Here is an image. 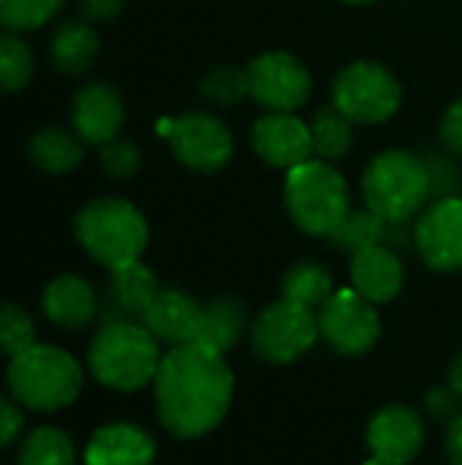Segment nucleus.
<instances>
[{
	"label": "nucleus",
	"mask_w": 462,
	"mask_h": 465,
	"mask_svg": "<svg viewBox=\"0 0 462 465\" xmlns=\"http://www.w3.org/2000/svg\"><path fill=\"white\" fill-rule=\"evenodd\" d=\"M65 0H0V25L11 33H27L49 25Z\"/></svg>",
	"instance_id": "cd10ccee"
},
{
	"label": "nucleus",
	"mask_w": 462,
	"mask_h": 465,
	"mask_svg": "<svg viewBox=\"0 0 462 465\" xmlns=\"http://www.w3.org/2000/svg\"><path fill=\"white\" fill-rule=\"evenodd\" d=\"M95 308H98V302H95L93 286L76 275L54 278L44 292V313L49 316V322H54L65 330L84 327L95 316Z\"/></svg>",
	"instance_id": "412c9836"
},
{
	"label": "nucleus",
	"mask_w": 462,
	"mask_h": 465,
	"mask_svg": "<svg viewBox=\"0 0 462 465\" xmlns=\"http://www.w3.org/2000/svg\"><path fill=\"white\" fill-rule=\"evenodd\" d=\"M155 294H158V281H155L152 270L144 267L142 262L112 270L109 300L117 308V313L142 319V313L147 311V305L152 302Z\"/></svg>",
	"instance_id": "b1692460"
},
{
	"label": "nucleus",
	"mask_w": 462,
	"mask_h": 465,
	"mask_svg": "<svg viewBox=\"0 0 462 465\" xmlns=\"http://www.w3.org/2000/svg\"><path fill=\"white\" fill-rule=\"evenodd\" d=\"M455 406H457V398L452 395V390H438L428 398V409L436 414V417H447V414H455Z\"/></svg>",
	"instance_id": "4c0bfd02"
},
{
	"label": "nucleus",
	"mask_w": 462,
	"mask_h": 465,
	"mask_svg": "<svg viewBox=\"0 0 462 465\" xmlns=\"http://www.w3.org/2000/svg\"><path fill=\"white\" fill-rule=\"evenodd\" d=\"M400 101L403 87L398 76L373 60L349 63L332 82V106H338L351 123H387L400 109Z\"/></svg>",
	"instance_id": "0eeeda50"
},
{
	"label": "nucleus",
	"mask_w": 462,
	"mask_h": 465,
	"mask_svg": "<svg viewBox=\"0 0 462 465\" xmlns=\"http://www.w3.org/2000/svg\"><path fill=\"white\" fill-rule=\"evenodd\" d=\"M425 166H428V177H430V199H449L457 196L460 191V169L455 163V155L444 147V150H425L422 155Z\"/></svg>",
	"instance_id": "2f4dec72"
},
{
	"label": "nucleus",
	"mask_w": 462,
	"mask_h": 465,
	"mask_svg": "<svg viewBox=\"0 0 462 465\" xmlns=\"http://www.w3.org/2000/svg\"><path fill=\"white\" fill-rule=\"evenodd\" d=\"M449 390H452V395L457 398V403H462V354L452 362V371H449Z\"/></svg>",
	"instance_id": "58836bf2"
},
{
	"label": "nucleus",
	"mask_w": 462,
	"mask_h": 465,
	"mask_svg": "<svg viewBox=\"0 0 462 465\" xmlns=\"http://www.w3.org/2000/svg\"><path fill=\"white\" fill-rule=\"evenodd\" d=\"M447 455L452 465H462V414H455L447 428Z\"/></svg>",
	"instance_id": "e433bc0d"
},
{
	"label": "nucleus",
	"mask_w": 462,
	"mask_h": 465,
	"mask_svg": "<svg viewBox=\"0 0 462 465\" xmlns=\"http://www.w3.org/2000/svg\"><path fill=\"white\" fill-rule=\"evenodd\" d=\"M202 305H196L188 294L177 289H158L147 311L142 313V327L158 341L174 346H185L196 341Z\"/></svg>",
	"instance_id": "dca6fc26"
},
{
	"label": "nucleus",
	"mask_w": 462,
	"mask_h": 465,
	"mask_svg": "<svg viewBox=\"0 0 462 465\" xmlns=\"http://www.w3.org/2000/svg\"><path fill=\"white\" fill-rule=\"evenodd\" d=\"M414 240L428 267L438 272L462 270V199H436L417 221Z\"/></svg>",
	"instance_id": "f8f14e48"
},
{
	"label": "nucleus",
	"mask_w": 462,
	"mask_h": 465,
	"mask_svg": "<svg viewBox=\"0 0 462 465\" xmlns=\"http://www.w3.org/2000/svg\"><path fill=\"white\" fill-rule=\"evenodd\" d=\"M365 207L376 215L406 223L430 202V177L422 155L411 150H387L376 155L362 174Z\"/></svg>",
	"instance_id": "20e7f679"
},
{
	"label": "nucleus",
	"mask_w": 462,
	"mask_h": 465,
	"mask_svg": "<svg viewBox=\"0 0 462 465\" xmlns=\"http://www.w3.org/2000/svg\"><path fill=\"white\" fill-rule=\"evenodd\" d=\"M123 8H125V0H79L82 19H87L90 25L112 22L120 16Z\"/></svg>",
	"instance_id": "f704fd0d"
},
{
	"label": "nucleus",
	"mask_w": 462,
	"mask_h": 465,
	"mask_svg": "<svg viewBox=\"0 0 462 465\" xmlns=\"http://www.w3.org/2000/svg\"><path fill=\"white\" fill-rule=\"evenodd\" d=\"M76 463V452L74 444L65 433L54 430V428H41L35 430L19 455V465H74Z\"/></svg>",
	"instance_id": "c85d7f7f"
},
{
	"label": "nucleus",
	"mask_w": 462,
	"mask_h": 465,
	"mask_svg": "<svg viewBox=\"0 0 462 465\" xmlns=\"http://www.w3.org/2000/svg\"><path fill=\"white\" fill-rule=\"evenodd\" d=\"M368 465H387V463H381V460H376V458H373V460H370Z\"/></svg>",
	"instance_id": "a19ab883"
},
{
	"label": "nucleus",
	"mask_w": 462,
	"mask_h": 465,
	"mask_svg": "<svg viewBox=\"0 0 462 465\" xmlns=\"http://www.w3.org/2000/svg\"><path fill=\"white\" fill-rule=\"evenodd\" d=\"M125 123V104L114 84L109 82H90L79 87L74 95L71 125L84 144L103 147L106 142L117 139Z\"/></svg>",
	"instance_id": "4468645a"
},
{
	"label": "nucleus",
	"mask_w": 462,
	"mask_h": 465,
	"mask_svg": "<svg viewBox=\"0 0 462 465\" xmlns=\"http://www.w3.org/2000/svg\"><path fill=\"white\" fill-rule=\"evenodd\" d=\"M35 346V327L30 316L16 305L0 308V351L19 357Z\"/></svg>",
	"instance_id": "7c9ffc66"
},
{
	"label": "nucleus",
	"mask_w": 462,
	"mask_h": 465,
	"mask_svg": "<svg viewBox=\"0 0 462 465\" xmlns=\"http://www.w3.org/2000/svg\"><path fill=\"white\" fill-rule=\"evenodd\" d=\"M310 136H313V155L329 163L346 158V153L354 144L351 120L338 106H324L313 114Z\"/></svg>",
	"instance_id": "393cba45"
},
{
	"label": "nucleus",
	"mask_w": 462,
	"mask_h": 465,
	"mask_svg": "<svg viewBox=\"0 0 462 465\" xmlns=\"http://www.w3.org/2000/svg\"><path fill=\"white\" fill-rule=\"evenodd\" d=\"M408 237H411L408 221L406 223H392V221H387V218H381V215H376L373 210L365 207V210H351L329 240L340 251L359 253V251L373 248V245L406 248Z\"/></svg>",
	"instance_id": "6ab92c4d"
},
{
	"label": "nucleus",
	"mask_w": 462,
	"mask_h": 465,
	"mask_svg": "<svg viewBox=\"0 0 462 465\" xmlns=\"http://www.w3.org/2000/svg\"><path fill=\"white\" fill-rule=\"evenodd\" d=\"M90 368L95 379L112 390H142L161 368L158 341L142 324L112 322L90 346Z\"/></svg>",
	"instance_id": "39448f33"
},
{
	"label": "nucleus",
	"mask_w": 462,
	"mask_h": 465,
	"mask_svg": "<svg viewBox=\"0 0 462 465\" xmlns=\"http://www.w3.org/2000/svg\"><path fill=\"white\" fill-rule=\"evenodd\" d=\"M425 444V428L419 417L406 406L381 409L368 428V447L376 460L387 465L411 463Z\"/></svg>",
	"instance_id": "2eb2a0df"
},
{
	"label": "nucleus",
	"mask_w": 462,
	"mask_h": 465,
	"mask_svg": "<svg viewBox=\"0 0 462 465\" xmlns=\"http://www.w3.org/2000/svg\"><path fill=\"white\" fill-rule=\"evenodd\" d=\"M351 281H354V289L373 305L395 300L403 289V264L395 248L373 245V248L354 253Z\"/></svg>",
	"instance_id": "f3484780"
},
{
	"label": "nucleus",
	"mask_w": 462,
	"mask_h": 465,
	"mask_svg": "<svg viewBox=\"0 0 462 465\" xmlns=\"http://www.w3.org/2000/svg\"><path fill=\"white\" fill-rule=\"evenodd\" d=\"M158 128L161 136L169 142L174 158L199 174L221 172L234 155L231 131L212 114L188 112L172 120H161Z\"/></svg>",
	"instance_id": "6e6552de"
},
{
	"label": "nucleus",
	"mask_w": 462,
	"mask_h": 465,
	"mask_svg": "<svg viewBox=\"0 0 462 465\" xmlns=\"http://www.w3.org/2000/svg\"><path fill=\"white\" fill-rule=\"evenodd\" d=\"M245 71L251 98L267 112H297L310 98V71L291 52H264Z\"/></svg>",
	"instance_id": "9d476101"
},
{
	"label": "nucleus",
	"mask_w": 462,
	"mask_h": 465,
	"mask_svg": "<svg viewBox=\"0 0 462 465\" xmlns=\"http://www.w3.org/2000/svg\"><path fill=\"white\" fill-rule=\"evenodd\" d=\"M441 142L444 147L455 155L462 158V98H457L441 120Z\"/></svg>",
	"instance_id": "72a5a7b5"
},
{
	"label": "nucleus",
	"mask_w": 462,
	"mask_h": 465,
	"mask_svg": "<svg viewBox=\"0 0 462 465\" xmlns=\"http://www.w3.org/2000/svg\"><path fill=\"white\" fill-rule=\"evenodd\" d=\"M152 458V439L133 425H106L90 439L84 450L87 465H150Z\"/></svg>",
	"instance_id": "a211bd4d"
},
{
	"label": "nucleus",
	"mask_w": 462,
	"mask_h": 465,
	"mask_svg": "<svg viewBox=\"0 0 462 465\" xmlns=\"http://www.w3.org/2000/svg\"><path fill=\"white\" fill-rule=\"evenodd\" d=\"M27 155L44 174H68L84 161V142L76 131L49 125L30 136Z\"/></svg>",
	"instance_id": "4be33fe9"
},
{
	"label": "nucleus",
	"mask_w": 462,
	"mask_h": 465,
	"mask_svg": "<svg viewBox=\"0 0 462 465\" xmlns=\"http://www.w3.org/2000/svg\"><path fill=\"white\" fill-rule=\"evenodd\" d=\"M8 384L19 403L35 411H54L74 403L82 390V371L68 351L33 346L11 360Z\"/></svg>",
	"instance_id": "423d86ee"
},
{
	"label": "nucleus",
	"mask_w": 462,
	"mask_h": 465,
	"mask_svg": "<svg viewBox=\"0 0 462 465\" xmlns=\"http://www.w3.org/2000/svg\"><path fill=\"white\" fill-rule=\"evenodd\" d=\"M35 57L19 33H0V93H19L30 84Z\"/></svg>",
	"instance_id": "bb28decb"
},
{
	"label": "nucleus",
	"mask_w": 462,
	"mask_h": 465,
	"mask_svg": "<svg viewBox=\"0 0 462 465\" xmlns=\"http://www.w3.org/2000/svg\"><path fill=\"white\" fill-rule=\"evenodd\" d=\"M253 153L275 169H294L313 158L310 125L294 112H267L251 131Z\"/></svg>",
	"instance_id": "ddd939ff"
},
{
	"label": "nucleus",
	"mask_w": 462,
	"mask_h": 465,
	"mask_svg": "<svg viewBox=\"0 0 462 465\" xmlns=\"http://www.w3.org/2000/svg\"><path fill=\"white\" fill-rule=\"evenodd\" d=\"M319 330L343 354H365L381 338L378 313L357 289H340L321 305Z\"/></svg>",
	"instance_id": "9b49d317"
},
{
	"label": "nucleus",
	"mask_w": 462,
	"mask_h": 465,
	"mask_svg": "<svg viewBox=\"0 0 462 465\" xmlns=\"http://www.w3.org/2000/svg\"><path fill=\"white\" fill-rule=\"evenodd\" d=\"M101 166L112 180L125 183L142 169V153L131 139L117 136V139H112V142H106L101 147Z\"/></svg>",
	"instance_id": "473e14b6"
},
{
	"label": "nucleus",
	"mask_w": 462,
	"mask_h": 465,
	"mask_svg": "<svg viewBox=\"0 0 462 465\" xmlns=\"http://www.w3.org/2000/svg\"><path fill=\"white\" fill-rule=\"evenodd\" d=\"M242 330H245V305L234 297H221L202 308L193 343L226 354L240 341Z\"/></svg>",
	"instance_id": "5701e85b"
},
{
	"label": "nucleus",
	"mask_w": 462,
	"mask_h": 465,
	"mask_svg": "<svg viewBox=\"0 0 462 465\" xmlns=\"http://www.w3.org/2000/svg\"><path fill=\"white\" fill-rule=\"evenodd\" d=\"M101 52V38L87 19H65L49 38V60L65 76H79L93 68Z\"/></svg>",
	"instance_id": "aec40b11"
},
{
	"label": "nucleus",
	"mask_w": 462,
	"mask_h": 465,
	"mask_svg": "<svg viewBox=\"0 0 462 465\" xmlns=\"http://www.w3.org/2000/svg\"><path fill=\"white\" fill-rule=\"evenodd\" d=\"M74 232L79 245L109 270L139 262L150 234L142 210L114 196L87 202L74 218Z\"/></svg>",
	"instance_id": "f03ea898"
},
{
	"label": "nucleus",
	"mask_w": 462,
	"mask_h": 465,
	"mask_svg": "<svg viewBox=\"0 0 462 465\" xmlns=\"http://www.w3.org/2000/svg\"><path fill=\"white\" fill-rule=\"evenodd\" d=\"M231 392L234 379L223 354L199 343L174 346L155 373L158 417L180 439H196L221 425Z\"/></svg>",
	"instance_id": "f257e3e1"
},
{
	"label": "nucleus",
	"mask_w": 462,
	"mask_h": 465,
	"mask_svg": "<svg viewBox=\"0 0 462 465\" xmlns=\"http://www.w3.org/2000/svg\"><path fill=\"white\" fill-rule=\"evenodd\" d=\"M202 95L218 106H234L245 95H251L248 87V71L237 65H215L204 79H202Z\"/></svg>",
	"instance_id": "c756f323"
},
{
	"label": "nucleus",
	"mask_w": 462,
	"mask_h": 465,
	"mask_svg": "<svg viewBox=\"0 0 462 465\" xmlns=\"http://www.w3.org/2000/svg\"><path fill=\"white\" fill-rule=\"evenodd\" d=\"M340 3H349V5H368V3H376V0H340Z\"/></svg>",
	"instance_id": "ea45409f"
},
{
	"label": "nucleus",
	"mask_w": 462,
	"mask_h": 465,
	"mask_svg": "<svg viewBox=\"0 0 462 465\" xmlns=\"http://www.w3.org/2000/svg\"><path fill=\"white\" fill-rule=\"evenodd\" d=\"M283 199L291 221L310 237H332L351 213L346 177L321 158L286 172Z\"/></svg>",
	"instance_id": "7ed1b4c3"
},
{
	"label": "nucleus",
	"mask_w": 462,
	"mask_h": 465,
	"mask_svg": "<svg viewBox=\"0 0 462 465\" xmlns=\"http://www.w3.org/2000/svg\"><path fill=\"white\" fill-rule=\"evenodd\" d=\"M22 425H25L22 411L14 403H8L5 398H0V450L8 447L19 436Z\"/></svg>",
	"instance_id": "c9c22d12"
},
{
	"label": "nucleus",
	"mask_w": 462,
	"mask_h": 465,
	"mask_svg": "<svg viewBox=\"0 0 462 465\" xmlns=\"http://www.w3.org/2000/svg\"><path fill=\"white\" fill-rule=\"evenodd\" d=\"M319 316L313 308L280 300L259 313L253 324V349L267 362H294L319 338Z\"/></svg>",
	"instance_id": "1a4fd4ad"
},
{
	"label": "nucleus",
	"mask_w": 462,
	"mask_h": 465,
	"mask_svg": "<svg viewBox=\"0 0 462 465\" xmlns=\"http://www.w3.org/2000/svg\"><path fill=\"white\" fill-rule=\"evenodd\" d=\"M332 294V275L316 262H300L283 278V297L291 302L316 308L324 305Z\"/></svg>",
	"instance_id": "a878e982"
}]
</instances>
